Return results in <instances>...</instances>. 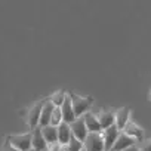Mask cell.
Returning a JSON list of instances; mask_svg holds the SVG:
<instances>
[{"label": "cell", "mask_w": 151, "mask_h": 151, "mask_svg": "<svg viewBox=\"0 0 151 151\" xmlns=\"http://www.w3.org/2000/svg\"><path fill=\"white\" fill-rule=\"evenodd\" d=\"M71 96V104H73V110H74V116L76 119L79 117H83L85 114L89 113L92 104H93V98H83V96H79V95H74V93H70Z\"/></svg>", "instance_id": "1"}, {"label": "cell", "mask_w": 151, "mask_h": 151, "mask_svg": "<svg viewBox=\"0 0 151 151\" xmlns=\"http://www.w3.org/2000/svg\"><path fill=\"white\" fill-rule=\"evenodd\" d=\"M8 142L19 151H30L33 148L31 132L24 133V135H11V136H8Z\"/></svg>", "instance_id": "2"}, {"label": "cell", "mask_w": 151, "mask_h": 151, "mask_svg": "<svg viewBox=\"0 0 151 151\" xmlns=\"http://www.w3.org/2000/svg\"><path fill=\"white\" fill-rule=\"evenodd\" d=\"M83 148L86 151H105L102 132L101 133H88L86 139L83 141Z\"/></svg>", "instance_id": "3"}, {"label": "cell", "mask_w": 151, "mask_h": 151, "mask_svg": "<svg viewBox=\"0 0 151 151\" xmlns=\"http://www.w3.org/2000/svg\"><path fill=\"white\" fill-rule=\"evenodd\" d=\"M46 101H37L33 104V107L28 110V116H27V123H28V127H30V132L34 130L36 127H39V122H40V113H42V108L45 105Z\"/></svg>", "instance_id": "4"}, {"label": "cell", "mask_w": 151, "mask_h": 151, "mask_svg": "<svg viewBox=\"0 0 151 151\" xmlns=\"http://www.w3.org/2000/svg\"><path fill=\"white\" fill-rule=\"evenodd\" d=\"M70 127H71V133H73V136L76 138V139H79V141H85L86 139V136H88V127H86V123H85V117H79V119H76L71 124H70Z\"/></svg>", "instance_id": "5"}, {"label": "cell", "mask_w": 151, "mask_h": 151, "mask_svg": "<svg viewBox=\"0 0 151 151\" xmlns=\"http://www.w3.org/2000/svg\"><path fill=\"white\" fill-rule=\"evenodd\" d=\"M119 135H120V130L116 127V124L111 126V127H108V129H105V130H102V138H104L105 151H111V148L114 147V144H116Z\"/></svg>", "instance_id": "6"}, {"label": "cell", "mask_w": 151, "mask_h": 151, "mask_svg": "<svg viewBox=\"0 0 151 151\" xmlns=\"http://www.w3.org/2000/svg\"><path fill=\"white\" fill-rule=\"evenodd\" d=\"M61 111H62V122H64V123L71 124V123L76 120V116H74V110H73V104H71V96H70V93H67V96H65V99H64V104L61 105Z\"/></svg>", "instance_id": "7"}, {"label": "cell", "mask_w": 151, "mask_h": 151, "mask_svg": "<svg viewBox=\"0 0 151 151\" xmlns=\"http://www.w3.org/2000/svg\"><path fill=\"white\" fill-rule=\"evenodd\" d=\"M123 132L126 135H129L130 138H133L136 142H142L144 141V129L139 124H136L132 119L129 120V123L126 124V127L123 129Z\"/></svg>", "instance_id": "8"}, {"label": "cell", "mask_w": 151, "mask_h": 151, "mask_svg": "<svg viewBox=\"0 0 151 151\" xmlns=\"http://www.w3.org/2000/svg\"><path fill=\"white\" fill-rule=\"evenodd\" d=\"M95 116H96V119H98V122H99L102 130H105V129L114 126V123H116V113H113V111L102 110V111H99V113L95 114Z\"/></svg>", "instance_id": "9"}, {"label": "cell", "mask_w": 151, "mask_h": 151, "mask_svg": "<svg viewBox=\"0 0 151 151\" xmlns=\"http://www.w3.org/2000/svg\"><path fill=\"white\" fill-rule=\"evenodd\" d=\"M129 120H130V108L129 107H123L116 111V123L114 124L120 132H123V129L126 127Z\"/></svg>", "instance_id": "10"}, {"label": "cell", "mask_w": 151, "mask_h": 151, "mask_svg": "<svg viewBox=\"0 0 151 151\" xmlns=\"http://www.w3.org/2000/svg\"><path fill=\"white\" fill-rule=\"evenodd\" d=\"M31 144H33V148H36L39 151H46L47 150V142L43 138L40 126L36 127L34 130H31Z\"/></svg>", "instance_id": "11"}, {"label": "cell", "mask_w": 151, "mask_h": 151, "mask_svg": "<svg viewBox=\"0 0 151 151\" xmlns=\"http://www.w3.org/2000/svg\"><path fill=\"white\" fill-rule=\"evenodd\" d=\"M132 145H136V141L133 138H130L129 135H126L124 132H120V135H119L114 147L111 148V151H123V150H126Z\"/></svg>", "instance_id": "12"}, {"label": "cell", "mask_w": 151, "mask_h": 151, "mask_svg": "<svg viewBox=\"0 0 151 151\" xmlns=\"http://www.w3.org/2000/svg\"><path fill=\"white\" fill-rule=\"evenodd\" d=\"M53 108H55V105L49 99H46V102H45V105L42 108V113H40V122H39V126L40 127H45V126H49L50 124Z\"/></svg>", "instance_id": "13"}, {"label": "cell", "mask_w": 151, "mask_h": 151, "mask_svg": "<svg viewBox=\"0 0 151 151\" xmlns=\"http://www.w3.org/2000/svg\"><path fill=\"white\" fill-rule=\"evenodd\" d=\"M83 117H85V123H86V127H88L89 133H101L102 132V127H101V124H99V122H98L95 114L88 113Z\"/></svg>", "instance_id": "14"}, {"label": "cell", "mask_w": 151, "mask_h": 151, "mask_svg": "<svg viewBox=\"0 0 151 151\" xmlns=\"http://www.w3.org/2000/svg\"><path fill=\"white\" fill-rule=\"evenodd\" d=\"M71 138H73V133H71L70 124L62 122V123L58 126V142H59V144H68Z\"/></svg>", "instance_id": "15"}, {"label": "cell", "mask_w": 151, "mask_h": 151, "mask_svg": "<svg viewBox=\"0 0 151 151\" xmlns=\"http://www.w3.org/2000/svg\"><path fill=\"white\" fill-rule=\"evenodd\" d=\"M42 133H43V138L47 144L58 142V127H55L52 124L45 126V127H42Z\"/></svg>", "instance_id": "16"}, {"label": "cell", "mask_w": 151, "mask_h": 151, "mask_svg": "<svg viewBox=\"0 0 151 151\" xmlns=\"http://www.w3.org/2000/svg\"><path fill=\"white\" fill-rule=\"evenodd\" d=\"M65 96H67V92H64V91H58V92H55V93L50 95L49 101H50L55 107H61V105L64 104Z\"/></svg>", "instance_id": "17"}, {"label": "cell", "mask_w": 151, "mask_h": 151, "mask_svg": "<svg viewBox=\"0 0 151 151\" xmlns=\"http://www.w3.org/2000/svg\"><path fill=\"white\" fill-rule=\"evenodd\" d=\"M61 123H62V111H61V107H55V108H53V113H52L50 124L55 126V127H58Z\"/></svg>", "instance_id": "18"}, {"label": "cell", "mask_w": 151, "mask_h": 151, "mask_svg": "<svg viewBox=\"0 0 151 151\" xmlns=\"http://www.w3.org/2000/svg\"><path fill=\"white\" fill-rule=\"evenodd\" d=\"M68 150L70 151H82L83 150V142L82 141H79V139H76L74 136L70 139V142H68Z\"/></svg>", "instance_id": "19"}, {"label": "cell", "mask_w": 151, "mask_h": 151, "mask_svg": "<svg viewBox=\"0 0 151 151\" xmlns=\"http://www.w3.org/2000/svg\"><path fill=\"white\" fill-rule=\"evenodd\" d=\"M139 151H151V139H144L139 145Z\"/></svg>", "instance_id": "20"}, {"label": "cell", "mask_w": 151, "mask_h": 151, "mask_svg": "<svg viewBox=\"0 0 151 151\" xmlns=\"http://www.w3.org/2000/svg\"><path fill=\"white\" fill-rule=\"evenodd\" d=\"M61 150V144L59 142H53V144H47V150L46 151H59Z\"/></svg>", "instance_id": "21"}, {"label": "cell", "mask_w": 151, "mask_h": 151, "mask_svg": "<svg viewBox=\"0 0 151 151\" xmlns=\"http://www.w3.org/2000/svg\"><path fill=\"white\" fill-rule=\"evenodd\" d=\"M3 151H19V150H17L15 147H12L8 141L5 142V145H3Z\"/></svg>", "instance_id": "22"}, {"label": "cell", "mask_w": 151, "mask_h": 151, "mask_svg": "<svg viewBox=\"0 0 151 151\" xmlns=\"http://www.w3.org/2000/svg\"><path fill=\"white\" fill-rule=\"evenodd\" d=\"M123 151H139V145L136 144V145H132V147H129V148H126V150H123Z\"/></svg>", "instance_id": "23"}, {"label": "cell", "mask_w": 151, "mask_h": 151, "mask_svg": "<svg viewBox=\"0 0 151 151\" xmlns=\"http://www.w3.org/2000/svg\"><path fill=\"white\" fill-rule=\"evenodd\" d=\"M59 151H70L68 150V144H61V150Z\"/></svg>", "instance_id": "24"}, {"label": "cell", "mask_w": 151, "mask_h": 151, "mask_svg": "<svg viewBox=\"0 0 151 151\" xmlns=\"http://www.w3.org/2000/svg\"><path fill=\"white\" fill-rule=\"evenodd\" d=\"M30 151H39V150H36V148H31V150H30Z\"/></svg>", "instance_id": "25"}, {"label": "cell", "mask_w": 151, "mask_h": 151, "mask_svg": "<svg viewBox=\"0 0 151 151\" xmlns=\"http://www.w3.org/2000/svg\"><path fill=\"white\" fill-rule=\"evenodd\" d=\"M82 151H86V150H85V148H83V150H82Z\"/></svg>", "instance_id": "26"}, {"label": "cell", "mask_w": 151, "mask_h": 151, "mask_svg": "<svg viewBox=\"0 0 151 151\" xmlns=\"http://www.w3.org/2000/svg\"><path fill=\"white\" fill-rule=\"evenodd\" d=\"M150 98H151V93H150Z\"/></svg>", "instance_id": "27"}]
</instances>
